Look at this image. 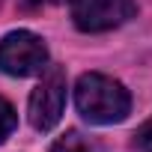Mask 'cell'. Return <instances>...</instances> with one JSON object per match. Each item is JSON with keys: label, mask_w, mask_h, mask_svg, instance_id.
<instances>
[{"label": "cell", "mask_w": 152, "mask_h": 152, "mask_svg": "<svg viewBox=\"0 0 152 152\" xmlns=\"http://www.w3.org/2000/svg\"><path fill=\"white\" fill-rule=\"evenodd\" d=\"M75 107L93 125H113L128 116L131 96L119 81L102 72H87L75 84Z\"/></svg>", "instance_id": "cell-1"}, {"label": "cell", "mask_w": 152, "mask_h": 152, "mask_svg": "<svg viewBox=\"0 0 152 152\" xmlns=\"http://www.w3.org/2000/svg\"><path fill=\"white\" fill-rule=\"evenodd\" d=\"M48 69V48L30 30H15L0 39V72L12 78H30Z\"/></svg>", "instance_id": "cell-2"}, {"label": "cell", "mask_w": 152, "mask_h": 152, "mask_svg": "<svg viewBox=\"0 0 152 152\" xmlns=\"http://www.w3.org/2000/svg\"><path fill=\"white\" fill-rule=\"evenodd\" d=\"M63 107H66V72L60 66H48L42 72L39 87L30 93V107H27L30 125L36 131H51L60 122Z\"/></svg>", "instance_id": "cell-3"}, {"label": "cell", "mask_w": 152, "mask_h": 152, "mask_svg": "<svg viewBox=\"0 0 152 152\" xmlns=\"http://www.w3.org/2000/svg\"><path fill=\"white\" fill-rule=\"evenodd\" d=\"M137 15L134 0H72V21L84 33H104Z\"/></svg>", "instance_id": "cell-4"}, {"label": "cell", "mask_w": 152, "mask_h": 152, "mask_svg": "<svg viewBox=\"0 0 152 152\" xmlns=\"http://www.w3.org/2000/svg\"><path fill=\"white\" fill-rule=\"evenodd\" d=\"M51 152H99L81 131H69V134H63L57 143H54V149Z\"/></svg>", "instance_id": "cell-5"}, {"label": "cell", "mask_w": 152, "mask_h": 152, "mask_svg": "<svg viewBox=\"0 0 152 152\" xmlns=\"http://www.w3.org/2000/svg\"><path fill=\"white\" fill-rule=\"evenodd\" d=\"M15 122H18V116H15V110H12V104L0 96V143H3L9 134H12V128H15Z\"/></svg>", "instance_id": "cell-6"}, {"label": "cell", "mask_w": 152, "mask_h": 152, "mask_svg": "<svg viewBox=\"0 0 152 152\" xmlns=\"http://www.w3.org/2000/svg\"><path fill=\"white\" fill-rule=\"evenodd\" d=\"M134 146H137V152H152V119H146V122L137 128Z\"/></svg>", "instance_id": "cell-7"}, {"label": "cell", "mask_w": 152, "mask_h": 152, "mask_svg": "<svg viewBox=\"0 0 152 152\" xmlns=\"http://www.w3.org/2000/svg\"><path fill=\"white\" fill-rule=\"evenodd\" d=\"M57 3H63V0H21L24 9H48V6H57Z\"/></svg>", "instance_id": "cell-8"}]
</instances>
